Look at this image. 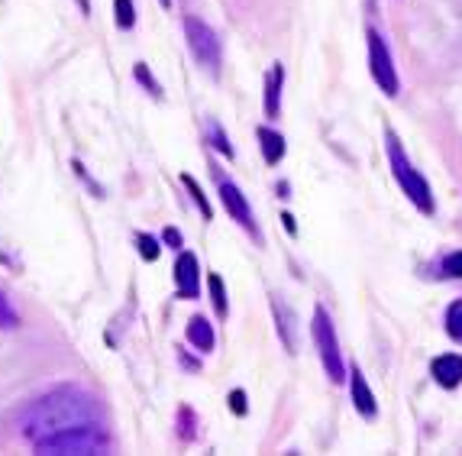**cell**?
Here are the masks:
<instances>
[{
  "label": "cell",
  "mask_w": 462,
  "mask_h": 456,
  "mask_svg": "<svg viewBox=\"0 0 462 456\" xmlns=\"http://www.w3.org/2000/svg\"><path fill=\"white\" fill-rule=\"evenodd\" d=\"M133 75H136V81L139 85H146L149 88V94H155V98H162V88H159V81L152 78V71L146 69V65L139 62L136 69H133Z\"/></svg>",
  "instance_id": "20"
},
{
  "label": "cell",
  "mask_w": 462,
  "mask_h": 456,
  "mask_svg": "<svg viewBox=\"0 0 462 456\" xmlns=\"http://www.w3.org/2000/svg\"><path fill=\"white\" fill-rule=\"evenodd\" d=\"M433 379L439 382L443 388H456L462 382V356L456 353H447V356H437L430 366Z\"/></svg>",
  "instance_id": "9"
},
{
  "label": "cell",
  "mask_w": 462,
  "mask_h": 456,
  "mask_svg": "<svg viewBox=\"0 0 462 456\" xmlns=\"http://www.w3.org/2000/svg\"><path fill=\"white\" fill-rule=\"evenodd\" d=\"M369 71L375 78L378 91H385L388 98H394L401 88L398 81V69L392 62V52H388L385 39L378 36V30H369Z\"/></svg>",
  "instance_id": "6"
},
{
  "label": "cell",
  "mask_w": 462,
  "mask_h": 456,
  "mask_svg": "<svg viewBox=\"0 0 462 456\" xmlns=\"http://www.w3.org/2000/svg\"><path fill=\"white\" fill-rule=\"evenodd\" d=\"M217 185H220V198H224V204H226V210L233 214V220H236L239 227H246V230L253 233L255 240H259V230H255V220H253V210H249L246 194L239 191V188L233 185L230 178H220Z\"/></svg>",
  "instance_id": "7"
},
{
  "label": "cell",
  "mask_w": 462,
  "mask_h": 456,
  "mask_svg": "<svg viewBox=\"0 0 462 456\" xmlns=\"http://www.w3.org/2000/svg\"><path fill=\"white\" fill-rule=\"evenodd\" d=\"M282 85H285V69L275 62L265 75V116H278L282 110Z\"/></svg>",
  "instance_id": "11"
},
{
  "label": "cell",
  "mask_w": 462,
  "mask_h": 456,
  "mask_svg": "<svg viewBox=\"0 0 462 456\" xmlns=\"http://www.w3.org/2000/svg\"><path fill=\"white\" fill-rule=\"evenodd\" d=\"M159 4H162V7H171V0H159Z\"/></svg>",
  "instance_id": "27"
},
{
  "label": "cell",
  "mask_w": 462,
  "mask_h": 456,
  "mask_svg": "<svg viewBox=\"0 0 462 456\" xmlns=\"http://www.w3.org/2000/svg\"><path fill=\"white\" fill-rule=\"evenodd\" d=\"M14 327H20V314H16L14 304L0 292V330H14Z\"/></svg>",
  "instance_id": "19"
},
{
  "label": "cell",
  "mask_w": 462,
  "mask_h": 456,
  "mask_svg": "<svg viewBox=\"0 0 462 456\" xmlns=\"http://www.w3.org/2000/svg\"><path fill=\"white\" fill-rule=\"evenodd\" d=\"M314 340L320 349V363H324L327 376L333 382H343L346 369H343V356H339V343H337V330H333V321L324 308L314 311Z\"/></svg>",
  "instance_id": "4"
},
{
  "label": "cell",
  "mask_w": 462,
  "mask_h": 456,
  "mask_svg": "<svg viewBox=\"0 0 462 456\" xmlns=\"http://www.w3.org/2000/svg\"><path fill=\"white\" fill-rule=\"evenodd\" d=\"M210 146L220 149V153H224L226 159H233V146H230V140H226V133L220 130V126H217V124H210Z\"/></svg>",
  "instance_id": "21"
},
{
  "label": "cell",
  "mask_w": 462,
  "mask_h": 456,
  "mask_svg": "<svg viewBox=\"0 0 462 456\" xmlns=\"http://www.w3.org/2000/svg\"><path fill=\"white\" fill-rule=\"evenodd\" d=\"M188 340L198 349H214V330H210V324L204 317H191L188 321Z\"/></svg>",
  "instance_id": "14"
},
{
  "label": "cell",
  "mask_w": 462,
  "mask_h": 456,
  "mask_svg": "<svg viewBox=\"0 0 462 456\" xmlns=\"http://www.w3.org/2000/svg\"><path fill=\"white\" fill-rule=\"evenodd\" d=\"M259 143H263V155L269 165L282 163V155H285V140H282V133L269 130V126H259Z\"/></svg>",
  "instance_id": "13"
},
{
  "label": "cell",
  "mask_w": 462,
  "mask_h": 456,
  "mask_svg": "<svg viewBox=\"0 0 462 456\" xmlns=\"http://www.w3.org/2000/svg\"><path fill=\"white\" fill-rule=\"evenodd\" d=\"M447 333L456 343H462V302H453L447 308Z\"/></svg>",
  "instance_id": "16"
},
{
  "label": "cell",
  "mask_w": 462,
  "mask_h": 456,
  "mask_svg": "<svg viewBox=\"0 0 462 456\" xmlns=\"http://www.w3.org/2000/svg\"><path fill=\"white\" fill-rule=\"evenodd\" d=\"M272 314H275V324H278V333H282V340L285 347L294 353V314L282 298H272Z\"/></svg>",
  "instance_id": "12"
},
{
  "label": "cell",
  "mask_w": 462,
  "mask_h": 456,
  "mask_svg": "<svg viewBox=\"0 0 462 456\" xmlns=\"http://www.w3.org/2000/svg\"><path fill=\"white\" fill-rule=\"evenodd\" d=\"M282 220H285V230L294 237V233H298V227H294V217L291 214H282Z\"/></svg>",
  "instance_id": "26"
},
{
  "label": "cell",
  "mask_w": 462,
  "mask_h": 456,
  "mask_svg": "<svg viewBox=\"0 0 462 456\" xmlns=\"http://www.w3.org/2000/svg\"><path fill=\"white\" fill-rule=\"evenodd\" d=\"M230 408H233V414H236V418H243V414H246V392H243V388H233V392H230Z\"/></svg>",
  "instance_id": "24"
},
{
  "label": "cell",
  "mask_w": 462,
  "mask_h": 456,
  "mask_svg": "<svg viewBox=\"0 0 462 456\" xmlns=\"http://www.w3.org/2000/svg\"><path fill=\"white\" fill-rule=\"evenodd\" d=\"M114 16L120 30H130L136 23V10H133V0H114Z\"/></svg>",
  "instance_id": "15"
},
{
  "label": "cell",
  "mask_w": 462,
  "mask_h": 456,
  "mask_svg": "<svg viewBox=\"0 0 462 456\" xmlns=\"http://www.w3.org/2000/svg\"><path fill=\"white\" fill-rule=\"evenodd\" d=\"M385 143H388V163H392L398 185L404 188V194L414 201V208L420 210V214H433V194H430V185H427V178L411 165V159L404 155V149H401L398 136H394L392 130L385 133Z\"/></svg>",
  "instance_id": "2"
},
{
  "label": "cell",
  "mask_w": 462,
  "mask_h": 456,
  "mask_svg": "<svg viewBox=\"0 0 462 456\" xmlns=\"http://www.w3.org/2000/svg\"><path fill=\"white\" fill-rule=\"evenodd\" d=\"M175 285H178V298H198V288H200V265H198V256L194 253H181L175 263Z\"/></svg>",
  "instance_id": "8"
},
{
  "label": "cell",
  "mask_w": 462,
  "mask_h": 456,
  "mask_svg": "<svg viewBox=\"0 0 462 456\" xmlns=\"http://www.w3.org/2000/svg\"><path fill=\"white\" fill-rule=\"evenodd\" d=\"M136 247H139V256H143L146 263H155V259H159V243H155L152 237H146V233L136 237Z\"/></svg>",
  "instance_id": "22"
},
{
  "label": "cell",
  "mask_w": 462,
  "mask_h": 456,
  "mask_svg": "<svg viewBox=\"0 0 462 456\" xmlns=\"http://www.w3.org/2000/svg\"><path fill=\"white\" fill-rule=\"evenodd\" d=\"M185 33H188V46H191V55L198 59V65H204L208 71L220 69V39L210 30L204 20H194L188 16L185 20Z\"/></svg>",
  "instance_id": "5"
},
{
  "label": "cell",
  "mask_w": 462,
  "mask_h": 456,
  "mask_svg": "<svg viewBox=\"0 0 462 456\" xmlns=\"http://www.w3.org/2000/svg\"><path fill=\"white\" fill-rule=\"evenodd\" d=\"M162 240L169 243V247H181V233H178L175 227H169V230L162 233Z\"/></svg>",
  "instance_id": "25"
},
{
  "label": "cell",
  "mask_w": 462,
  "mask_h": 456,
  "mask_svg": "<svg viewBox=\"0 0 462 456\" xmlns=\"http://www.w3.org/2000/svg\"><path fill=\"white\" fill-rule=\"evenodd\" d=\"M353 405L356 411L363 414L365 421H372L378 414V402H375V395H372L369 382H365V376L353 366Z\"/></svg>",
  "instance_id": "10"
},
{
  "label": "cell",
  "mask_w": 462,
  "mask_h": 456,
  "mask_svg": "<svg viewBox=\"0 0 462 456\" xmlns=\"http://www.w3.org/2000/svg\"><path fill=\"white\" fill-rule=\"evenodd\" d=\"M181 185H185L188 191H191V198H194V204H198V208H200V214H204V217H208V220H210V217H214V208H210V204H208V198H204V191H200L198 181H194L191 175H181Z\"/></svg>",
  "instance_id": "17"
},
{
  "label": "cell",
  "mask_w": 462,
  "mask_h": 456,
  "mask_svg": "<svg viewBox=\"0 0 462 456\" xmlns=\"http://www.w3.org/2000/svg\"><path fill=\"white\" fill-rule=\"evenodd\" d=\"M42 456H100L107 453V431L104 427H81V431L59 433L36 443Z\"/></svg>",
  "instance_id": "3"
},
{
  "label": "cell",
  "mask_w": 462,
  "mask_h": 456,
  "mask_svg": "<svg viewBox=\"0 0 462 456\" xmlns=\"http://www.w3.org/2000/svg\"><path fill=\"white\" fill-rule=\"evenodd\" d=\"M210 294H214V308L217 314H224L230 311V304H226V288H224V279L220 275H210Z\"/></svg>",
  "instance_id": "18"
},
{
  "label": "cell",
  "mask_w": 462,
  "mask_h": 456,
  "mask_svg": "<svg viewBox=\"0 0 462 456\" xmlns=\"http://www.w3.org/2000/svg\"><path fill=\"white\" fill-rule=\"evenodd\" d=\"M16 427L36 447V443L59 437V433L81 431V427H104V411H100L94 395L75 386H59L26 405L16 418Z\"/></svg>",
  "instance_id": "1"
},
{
  "label": "cell",
  "mask_w": 462,
  "mask_h": 456,
  "mask_svg": "<svg viewBox=\"0 0 462 456\" xmlns=\"http://www.w3.org/2000/svg\"><path fill=\"white\" fill-rule=\"evenodd\" d=\"M443 272H447L449 279H462V253H449L443 259Z\"/></svg>",
  "instance_id": "23"
}]
</instances>
